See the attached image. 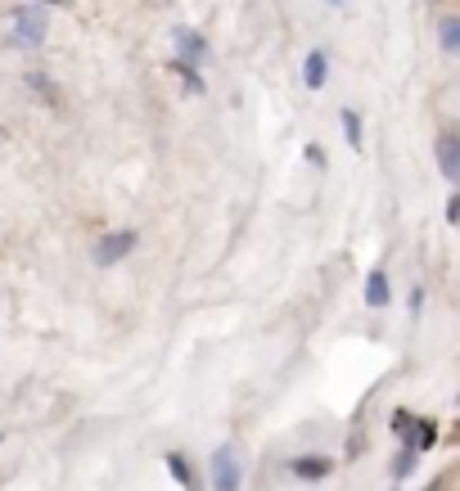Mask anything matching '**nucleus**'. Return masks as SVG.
Masks as SVG:
<instances>
[{
	"mask_svg": "<svg viewBox=\"0 0 460 491\" xmlns=\"http://www.w3.org/2000/svg\"><path fill=\"white\" fill-rule=\"evenodd\" d=\"M14 46H23V50H37L41 41H46V10H14Z\"/></svg>",
	"mask_w": 460,
	"mask_h": 491,
	"instance_id": "3",
	"label": "nucleus"
},
{
	"mask_svg": "<svg viewBox=\"0 0 460 491\" xmlns=\"http://www.w3.org/2000/svg\"><path fill=\"white\" fill-rule=\"evenodd\" d=\"M392 433H397L415 455H424V451L437 446V424H433V419H415V415H406V410L392 415Z\"/></svg>",
	"mask_w": 460,
	"mask_h": 491,
	"instance_id": "2",
	"label": "nucleus"
},
{
	"mask_svg": "<svg viewBox=\"0 0 460 491\" xmlns=\"http://www.w3.org/2000/svg\"><path fill=\"white\" fill-rule=\"evenodd\" d=\"M343 136H347V145H352V149H361V118H356L352 109L343 113Z\"/></svg>",
	"mask_w": 460,
	"mask_h": 491,
	"instance_id": "13",
	"label": "nucleus"
},
{
	"mask_svg": "<svg viewBox=\"0 0 460 491\" xmlns=\"http://www.w3.org/2000/svg\"><path fill=\"white\" fill-rule=\"evenodd\" d=\"M415 464H419V455H415L410 446H401V451H397V460H392V478H397V482H406V478L415 473Z\"/></svg>",
	"mask_w": 460,
	"mask_h": 491,
	"instance_id": "11",
	"label": "nucleus"
},
{
	"mask_svg": "<svg viewBox=\"0 0 460 491\" xmlns=\"http://www.w3.org/2000/svg\"><path fill=\"white\" fill-rule=\"evenodd\" d=\"M419 307H424V289H415V293H410V316H419Z\"/></svg>",
	"mask_w": 460,
	"mask_h": 491,
	"instance_id": "14",
	"label": "nucleus"
},
{
	"mask_svg": "<svg viewBox=\"0 0 460 491\" xmlns=\"http://www.w3.org/2000/svg\"><path fill=\"white\" fill-rule=\"evenodd\" d=\"M172 41H176V59H181V64H199V59L208 55V41H203L194 28H176Z\"/></svg>",
	"mask_w": 460,
	"mask_h": 491,
	"instance_id": "6",
	"label": "nucleus"
},
{
	"mask_svg": "<svg viewBox=\"0 0 460 491\" xmlns=\"http://www.w3.org/2000/svg\"><path fill=\"white\" fill-rule=\"evenodd\" d=\"M329 469H334L329 455H293L289 460V473L302 478V482H320V478H329Z\"/></svg>",
	"mask_w": 460,
	"mask_h": 491,
	"instance_id": "5",
	"label": "nucleus"
},
{
	"mask_svg": "<svg viewBox=\"0 0 460 491\" xmlns=\"http://www.w3.org/2000/svg\"><path fill=\"white\" fill-rule=\"evenodd\" d=\"M365 307H388V271L374 266L365 275Z\"/></svg>",
	"mask_w": 460,
	"mask_h": 491,
	"instance_id": "9",
	"label": "nucleus"
},
{
	"mask_svg": "<svg viewBox=\"0 0 460 491\" xmlns=\"http://www.w3.org/2000/svg\"><path fill=\"white\" fill-rule=\"evenodd\" d=\"M131 248H136V230H109V235L95 244V262H100V266H113V262H122Z\"/></svg>",
	"mask_w": 460,
	"mask_h": 491,
	"instance_id": "4",
	"label": "nucleus"
},
{
	"mask_svg": "<svg viewBox=\"0 0 460 491\" xmlns=\"http://www.w3.org/2000/svg\"><path fill=\"white\" fill-rule=\"evenodd\" d=\"M167 473H172L185 491H199V478H194V469H190V460H185L181 451H167Z\"/></svg>",
	"mask_w": 460,
	"mask_h": 491,
	"instance_id": "10",
	"label": "nucleus"
},
{
	"mask_svg": "<svg viewBox=\"0 0 460 491\" xmlns=\"http://www.w3.org/2000/svg\"><path fill=\"white\" fill-rule=\"evenodd\" d=\"M437 167L446 181H460V140L455 136H442L437 140Z\"/></svg>",
	"mask_w": 460,
	"mask_h": 491,
	"instance_id": "7",
	"label": "nucleus"
},
{
	"mask_svg": "<svg viewBox=\"0 0 460 491\" xmlns=\"http://www.w3.org/2000/svg\"><path fill=\"white\" fill-rule=\"evenodd\" d=\"M442 50L446 55L460 50V19H442Z\"/></svg>",
	"mask_w": 460,
	"mask_h": 491,
	"instance_id": "12",
	"label": "nucleus"
},
{
	"mask_svg": "<svg viewBox=\"0 0 460 491\" xmlns=\"http://www.w3.org/2000/svg\"><path fill=\"white\" fill-rule=\"evenodd\" d=\"M325 77H329V59H325V50H311V55L302 59V82H307L311 91H320Z\"/></svg>",
	"mask_w": 460,
	"mask_h": 491,
	"instance_id": "8",
	"label": "nucleus"
},
{
	"mask_svg": "<svg viewBox=\"0 0 460 491\" xmlns=\"http://www.w3.org/2000/svg\"><path fill=\"white\" fill-rule=\"evenodd\" d=\"M208 478H212V491H239L244 487V469H239V455H235L230 442H221L208 455Z\"/></svg>",
	"mask_w": 460,
	"mask_h": 491,
	"instance_id": "1",
	"label": "nucleus"
}]
</instances>
